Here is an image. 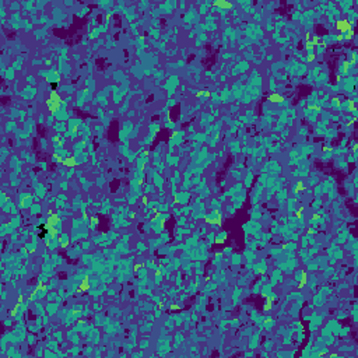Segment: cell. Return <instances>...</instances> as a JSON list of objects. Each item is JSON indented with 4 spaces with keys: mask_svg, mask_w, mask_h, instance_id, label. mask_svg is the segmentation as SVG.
<instances>
[{
    "mask_svg": "<svg viewBox=\"0 0 358 358\" xmlns=\"http://www.w3.org/2000/svg\"><path fill=\"white\" fill-rule=\"evenodd\" d=\"M337 28H339L340 31L347 32V30H350V24H348L347 21H340V23L337 24Z\"/></svg>",
    "mask_w": 358,
    "mask_h": 358,
    "instance_id": "6da1fadb",
    "label": "cell"
}]
</instances>
